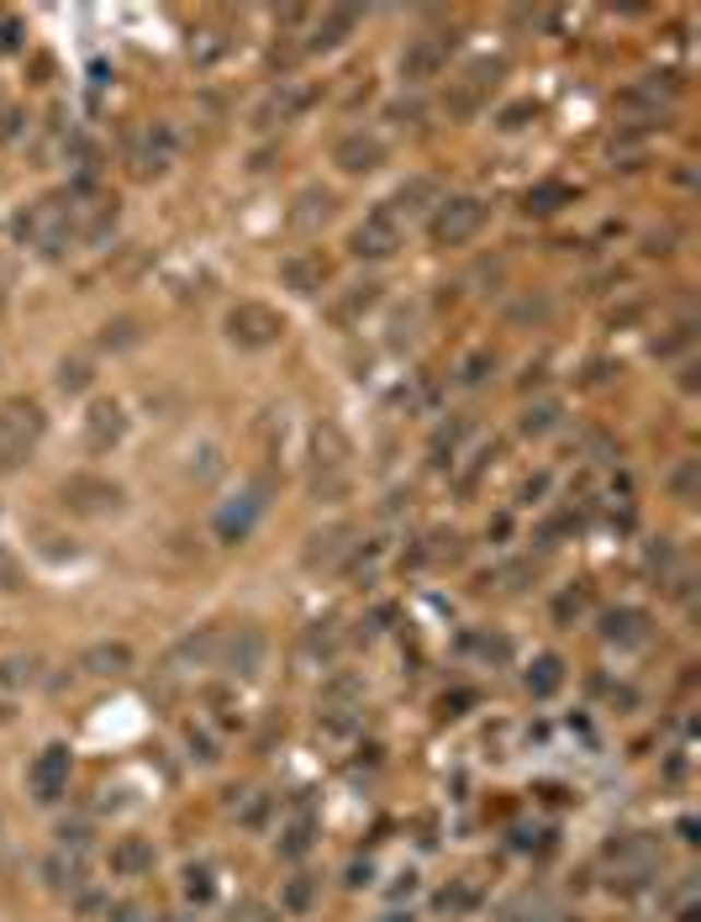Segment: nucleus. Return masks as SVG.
I'll return each instance as SVG.
<instances>
[{
  "mask_svg": "<svg viewBox=\"0 0 701 922\" xmlns=\"http://www.w3.org/2000/svg\"><path fill=\"white\" fill-rule=\"evenodd\" d=\"M43 433H48V417H43V406H37L32 395L0 401V475H16L32 453H37Z\"/></svg>",
  "mask_w": 701,
  "mask_h": 922,
  "instance_id": "1",
  "label": "nucleus"
},
{
  "mask_svg": "<svg viewBox=\"0 0 701 922\" xmlns=\"http://www.w3.org/2000/svg\"><path fill=\"white\" fill-rule=\"evenodd\" d=\"M348 459H354V444L343 438V427L317 422V433H311V496H322V501L348 496V485H354Z\"/></svg>",
  "mask_w": 701,
  "mask_h": 922,
  "instance_id": "2",
  "label": "nucleus"
},
{
  "mask_svg": "<svg viewBox=\"0 0 701 922\" xmlns=\"http://www.w3.org/2000/svg\"><path fill=\"white\" fill-rule=\"evenodd\" d=\"M222 332H227V343L243 348V354H270V348H280V338H285V317H280L275 306H264V300H238V306L222 317Z\"/></svg>",
  "mask_w": 701,
  "mask_h": 922,
  "instance_id": "3",
  "label": "nucleus"
},
{
  "mask_svg": "<svg viewBox=\"0 0 701 922\" xmlns=\"http://www.w3.org/2000/svg\"><path fill=\"white\" fill-rule=\"evenodd\" d=\"M486 201L480 196H443V201H432V216H427V238L438 243V248H464V243L480 238V227H486Z\"/></svg>",
  "mask_w": 701,
  "mask_h": 922,
  "instance_id": "4",
  "label": "nucleus"
},
{
  "mask_svg": "<svg viewBox=\"0 0 701 922\" xmlns=\"http://www.w3.org/2000/svg\"><path fill=\"white\" fill-rule=\"evenodd\" d=\"M59 501H63V511H74V517H111V511H122L127 490L111 475L80 470V475H69L59 485Z\"/></svg>",
  "mask_w": 701,
  "mask_h": 922,
  "instance_id": "5",
  "label": "nucleus"
},
{
  "mask_svg": "<svg viewBox=\"0 0 701 922\" xmlns=\"http://www.w3.org/2000/svg\"><path fill=\"white\" fill-rule=\"evenodd\" d=\"M264 511H270V485H264V480H253V485H248V490H238L233 501L216 506V517H212L216 543H248Z\"/></svg>",
  "mask_w": 701,
  "mask_h": 922,
  "instance_id": "6",
  "label": "nucleus"
},
{
  "mask_svg": "<svg viewBox=\"0 0 701 922\" xmlns=\"http://www.w3.org/2000/svg\"><path fill=\"white\" fill-rule=\"evenodd\" d=\"M27 238L37 253H48V259H59L63 248H69V238L80 233V216H74V196L69 201H37V206L27 211Z\"/></svg>",
  "mask_w": 701,
  "mask_h": 922,
  "instance_id": "7",
  "label": "nucleus"
},
{
  "mask_svg": "<svg viewBox=\"0 0 701 922\" xmlns=\"http://www.w3.org/2000/svg\"><path fill=\"white\" fill-rule=\"evenodd\" d=\"M496 80H501V59H480L470 63L459 80H449V95H443V111L454 121H470L480 117V106L490 101V90H496Z\"/></svg>",
  "mask_w": 701,
  "mask_h": 922,
  "instance_id": "8",
  "label": "nucleus"
},
{
  "mask_svg": "<svg viewBox=\"0 0 701 922\" xmlns=\"http://www.w3.org/2000/svg\"><path fill=\"white\" fill-rule=\"evenodd\" d=\"M317 95L322 90L306 85V80H280L264 101H259V111H253V127L259 132H275V127H290V121H301L311 106H317Z\"/></svg>",
  "mask_w": 701,
  "mask_h": 922,
  "instance_id": "9",
  "label": "nucleus"
},
{
  "mask_svg": "<svg viewBox=\"0 0 701 922\" xmlns=\"http://www.w3.org/2000/svg\"><path fill=\"white\" fill-rule=\"evenodd\" d=\"M69 775H74V754L69 744H48L27 770V791L37 806H59L69 796Z\"/></svg>",
  "mask_w": 701,
  "mask_h": 922,
  "instance_id": "10",
  "label": "nucleus"
},
{
  "mask_svg": "<svg viewBox=\"0 0 701 922\" xmlns=\"http://www.w3.org/2000/svg\"><path fill=\"white\" fill-rule=\"evenodd\" d=\"M280 285H285L290 296L317 300L328 285H333V259H328L322 248H296V253L280 259Z\"/></svg>",
  "mask_w": 701,
  "mask_h": 922,
  "instance_id": "11",
  "label": "nucleus"
},
{
  "mask_svg": "<svg viewBox=\"0 0 701 922\" xmlns=\"http://www.w3.org/2000/svg\"><path fill=\"white\" fill-rule=\"evenodd\" d=\"M264 659H270V638H264V627H233V633H222V649H216V664L227 670V675H238V681H253L259 670H264Z\"/></svg>",
  "mask_w": 701,
  "mask_h": 922,
  "instance_id": "12",
  "label": "nucleus"
},
{
  "mask_svg": "<svg viewBox=\"0 0 701 922\" xmlns=\"http://www.w3.org/2000/svg\"><path fill=\"white\" fill-rule=\"evenodd\" d=\"M449 54H454V32H423L401 48V80L406 85H427L449 69Z\"/></svg>",
  "mask_w": 701,
  "mask_h": 922,
  "instance_id": "13",
  "label": "nucleus"
},
{
  "mask_svg": "<svg viewBox=\"0 0 701 922\" xmlns=\"http://www.w3.org/2000/svg\"><path fill=\"white\" fill-rule=\"evenodd\" d=\"M348 248H354V259H375V264H380V259H396L401 253V216L391 206H375L365 222L354 227Z\"/></svg>",
  "mask_w": 701,
  "mask_h": 922,
  "instance_id": "14",
  "label": "nucleus"
},
{
  "mask_svg": "<svg viewBox=\"0 0 701 922\" xmlns=\"http://www.w3.org/2000/svg\"><path fill=\"white\" fill-rule=\"evenodd\" d=\"M175 153H180L175 127H169V121H148V127L132 138V153H127V158H132V175L138 179H153L175 164Z\"/></svg>",
  "mask_w": 701,
  "mask_h": 922,
  "instance_id": "15",
  "label": "nucleus"
},
{
  "mask_svg": "<svg viewBox=\"0 0 701 922\" xmlns=\"http://www.w3.org/2000/svg\"><path fill=\"white\" fill-rule=\"evenodd\" d=\"M333 164L337 175H375L380 164H385V138L380 132H369V127H354V132H343L333 143Z\"/></svg>",
  "mask_w": 701,
  "mask_h": 922,
  "instance_id": "16",
  "label": "nucleus"
},
{
  "mask_svg": "<svg viewBox=\"0 0 701 922\" xmlns=\"http://www.w3.org/2000/svg\"><path fill=\"white\" fill-rule=\"evenodd\" d=\"M348 554H354V528H348V522H328V528H317V533L306 537L301 565L306 569H333V565H343Z\"/></svg>",
  "mask_w": 701,
  "mask_h": 922,
  "instance_id": "17",
  "label": "nucleus"
},
{
  "mask_svg": "<svg viewBox=\"0 0 701 922\" xmlns=\"http://www.w3.org/2000/svg\"><path fill=\"white\" fill-rule=\"evenodd\" d=\"M359 22H365V11H359V5H333V11H322V16H317V27H311V37H306V48H311V54H333V48H343V43L359 32Z\"/></svg>",
  "mask_w": 701,
  "mask_h": 922,
  "instance_id": "18",
  "label": "nucleus"
},
{
  "mask_svg": "<svg viewBox=\"0 0 701 922\" xmlns=\"http://www.w3.org/2000/svg\"><path fill=\"white\" fill-rule=\"evenodd\" d=\"M127 438V412L117 401H95L91 412H85V448L91 453H106V448H117Z\"/></svg>",
  "mask_w": 701,
  "mask_h": 922,
  "instance_id": "19",
  "label": "nucleus"
},
{
  "mask_svg": "<svg viewBox=\"0 0 701 922\" xmlns=\"http://www.w3.org/2000/svg\"><path fill=\"white\" fill-rule=\"evenodd\" d=\"M80 670H85L91 681H122L127 670H132V643L100 638V643H91V649L80 654Z\"/></svg>",
  "mask_w": 701,
  "mask_h": 922,
  "instance_id": "20",
  "label": "nucleus"
},
{
  "mask_svg": "<svg viewBox=\"0 0 701 922\" xmlns=\"http://www.w3.org/2000/svg\"><path fill=\"white\" fill-rule=\"evenodd\" d=\"M153 864H158L153 838L127 834V838H117V843H111V875H122V880H143V875H153Z\"/></svg>",
  "mask_w": 701,
  "mask_h": 922,
  "instance_id": "21",
  "label": "nucleus"
},
{
  "mask_svg": "<svg viewBox=\"0 0 701 922\" xmlns=\"http://www.w3.org/2000/svg\"><path fill=\"white\" fill-rule=\"evenodd\" d=\"M602 643H611V649H639V643H649V612H639V606H611L607 617H602Z\"/></svg>",
  "mask_w": 701,
  "mask_h": 922,
  "instance_id": "22",
  "label": "nucleus"
},
{
  "mask_svg": "<svg viewBox=\"0 0 701 922\" xmlns=\"http://www.w3.org/2000/svg\"><path fill=\"white\" fill-rule=\"evenodd\" d=\"M333 206H337V196L328 185H301L296 201H290V227H296V233H317V227L333 216Z\"/></svg>",
  "mask_w": 701,
  "mask_h": 922,
  "instance_id": "23",
  "label": "nucleus"
},
{
  "mask_svg": "<svg viewBox=\"0 0 701 922\" xmlns=\"http://www.w3.org/2000/svg\"><path fill=\"white\" fill-rule=\"evenodd\" d=\"M375 300H380V285L375 280H354L343 296H333V322L337 328H354L365 311H375Z\"/></svg>",
  "mask_w": 701,
  "mask_h": 922,
  "instance_id": "24",
  "label": "nucleus"
},
{
  "mask_svg": "<svg viewBox=\"0 0 701 922\" xmlns=\"http://www.w3.org/2000/svg\"><path fill=\"white\" fill-rule=\"evenodd\" d=\"M233 48H238V37H233L227 27H201L195 37H190V63H195V69H216Z\"/></svg>",
  "mask_w": 701,
  "mask_h": 922,
  "instance_id": "25",
  "label": "nucleus"
},
{
  "mask_svg": "<svg viewBox=\"0 0 701 922\" xmlns=\"http://www.w3.org/2000/svg\"><path fill=\"white\" fill-rule=\"evenodd\" d=\"M522 685H527V696H533V701H549V696H559V685H565V659H559V654H538L533 664H527Z\"/></svg>",
  "mask_w": 701,
  "mask_h": 922,
  "instance_id": "26",
  "label": "nucleus"
},
{
  "mask_svg": "<svg viewBox=\"0 0 701 922\" xmlns=\"http://www.w3.org/2000/svg\"><path fill=\"white\" fill-rule=\"evenodd\" d=\"M570 201H575V190H570L565 179H538V185L522 196V211H527V216H554V211H565Z\"/></svg>",
  "mask_w": 701,
  "mask_h": 922,
  "instance_id": "27",
  "label": "nucleus"
},
{
  "mask_svg": "<svg viewBox=\"0 0 701 922\" xmlns=\"http://www.w3.org/2000/svg\"><path fill=\"white\" fill-rule=\"evenodd\" d=\"M216 649H222V627H201V633H190L175 643V664H216Z\"/></svg>",
  "mask_w": 701,
  "mask_h": 922,
  "instance_id": "28",
  "label": "nucleus"
},
{
  "mask_svg": "<svg viewBox=\"0 0 701 922\" xmlns=\"http://www.w3.org/2000/svg\"><path fill=\"white\" fill-rule=\"evenodd\" d=\"M464 433H470L464 417H454L449 427H438L432 444H427V464H432V470H454V453H459V444H464Z\"/></svg>",
  "mask_w": 701,
  "mask_h": 922,
  "instance_id": "29",
  "label": "nucleus"
},
{
  "mask_svg": "<svg viewBox=\"0 0 701 922\" xmlns=\"http://www.w3.org/2000/svg\"><path fill=\"white\" fill-rule=\"evenodd\" d=\"M43 875H48L54 891H80V886H85V864H80V854H74V860L54 854V860L43 864Z\"/></svg>",
  "mask_w": 701,
  "mask_h": 922,
  "instance_id": "30",
  "label": "nucleus"
},
{
  "mask_svg": "<svg viewBox=\"0 0 701 922\" xmlns=\"http://www.w3.org/2000/svg\"><path fill=\"white\" fill-rule=\"evenodd\" d=\"M317 886H322L317 875H296V880H290V886L280 891V907H285V912H296V918H301V912H311V901H317Z\"/></svg>",
  "mask_w": 701,
  "mask_h": 922,
  "instance_id": "31",
  "label": "nucleus"
},
{
  "mask_svg": "<svg viewBox=\"0 0 701 922\" xmlns=\"http://www.w3.org/2000/svg\"><path fill=\"white\" fill-rule=\"evenodd\" d=\"M554 427H559V406H554V401H544V406H527V412H522V422H518L522 438H544V433H554Z\"/></svg>",
  "mask_w": 701,
  "mask_h": 922,
  "instance_id": "32",
  "label": "nucleus"
},
{
  "mask_svg": "<svg viewBox=\"0 0 701 922\" xmlns=\"http://www.w3.org/2000/svg\"><path fill=\"white\" fill-rule=\"evenodd\" d=\"M54 386H59L63 395H80V390L91 386V358H63L59 375H54Z\"/></svg>",
  "mask_w": 701,
  "mask_h": 922,
  "instance_id": "33",
  "label": "nucleus"
},
{
  "mask_svg": "<svg viewBox=\"0 0 701 922\" xmlns=\"http://www.w3.org/2000/svg\"><path fill=\"white\" fill-rule=\"evenodd\" d=\"M185 896L195 901V907H206L216 896V875H212V864H190L185 870Z\"/></svg>",
  "mask_w": 701,
  "mask_h": 922,
  "instance_id": "34",
  "label": "nucleus"
},
{
  "mask_svg": "<svg viewBox=\"0 0 701 922\" xmlns=\"http://www.w3.org/2000/svg\"><path fill=\"white\" fill-rule=\"evenodd\" d=\"M32 681H37V659H32V654L0 659V685H5V690H16V685H32Z\"/></svg>",
  "mask_w": 701,
  "mask_h": 922,
  "instance_id": "35",
  "label": "nucleus"
},
{
  "mask_svg": "<svg viewBox=\"0 0 701 922\" xmlns=\"http://www.w3.org/2000/svg\"><path fill=\"white\" fill-rule=\"evenodd\" d=\"M216 475H222V453H216V448L190 453V464H185V480H190V485H212Z\"/></svg>",
  "mask_w": 701,
  "mask_h": 922,
  "instance_id": "36",
  "label": "nucleus"
},
{
  "mask_svg": "<svg viewBox=\"0 0 701 922\" xmlns=\"http://www.w3.org/2000/svg\"><path fill=\"white\" fill-rule=\"evenodd\" d=\"M311 838H317V823H311V817L290 823V828H285V838H280V854H285V860H301L306 849H311Z\"/></svg>",
  "mask_w": 701,
  "mask_h": 922,
  "instance_id": "37",
  "label": "nucleus"
},
{
  "mask_svg": "<svg viewBox=\"0 0 701 922\" xmlns=\"http://www.w3.org/2000/svg\"><path fill=\"white\" fill-rule=\"evenodd\" d=\"M464 649H470V654H480V659H496V664H507V659H512V643H507L501 633H480V638H464Z\"/></svg>",
  "mask_w": 701,
  "mask_h": 922,
  "instance_id": "38",
  "label": "nucleus"
},
{
  "mask_svg": "<svg viewBox=\"0 0 701 922\" xmlns=\"http://www.w3.org/2000/svg\"><path fill=\"white\" fill-rule=\"evenodd\" d=\"M697 475H701V464L697 459H680V470L670 475V490H675V501H697Z\"/></svg>",
  "mask_w": 701,
  "mask_h": 922,
  "instance_id": "39",
  "label": "nucleus"
},
{
  "mask_svg": "<svg viewBox=\"0 0 701 922\" xmlns=\"http://www.w3.org/2000/svg\"><path fill=\"white\" fill-rule=\"evenodd\" d=\"M138 338H143V332H138V322H132V317H122V322H106V328H100V348H132Z\"/></svg>",
  "mask_w": 701,
  "mask_h": 922,
  "instance_id": "40",
  "label": "nucleus"
},
{
  "mask_svg": "<svg viewBox=\"0 0 701 922\" xmlns=\"http://www.w3.org/2000/svg\"><path fill=\"white\" fill-rule=\"evenodd\" d=\"M486 369H496V354H490V348H475V354L464 358L459 380H464V386H480V380H486Z\"/></svg>",
  "mask_w": 701,
  "mask_h": 922,
  "instance_id": "41",
  "label": "nucleus"
},
{
  "mask_svg": "<svg viewBox=\"0 0 701 922\" xmlns=\"http://www.w3.org/2000/svg\"><path fill=\"white\" fill-rule=\"evenodd\" d=\"M680 348H691V322L670 328V338H654V354H660V358H675Z\"/></svg>",
  "mask_w": 701,
  "mask_h": 922,
  "instance_id": "42",
  "label": "nucleus"
},
{
  "mask_svg": "<svg viewBox=\"0 0 701 922\" xmlns=\"http://www.w3.org/2000/svg\"><path fill=\"white\" fill-rule=\"evenodd\" d=\"M106 918H111V922H158V912H153V907H143V901H117Z\"/></svg>",
  "mask_w": 701,
  "mask_h": 922,
  "instance_id": "43",
  "label": "nucleus"
},
{
  "mask_svg": "<svg viewBox=\"0 0 701 922\" xmlns=\"http://www.w3.org/2000/svg\"><path fill=\"white\" fill-rule=\"evenodd\" d=\"M427 196H432V179H406V185L396 190V201H391V211H396V206H417V201H427Z\"/></svg>",
  "mask_w": 701,
  "mask_h": 922,
  "instance_id": "44",
  "label": "nucleus"
},
{
  "mask_svg": "<svg viewBox=\"0 0 701 922\" xmlns=\"http://www.w3.org/2000/svg\"><path fill=\"white\" fill-rule=\"evenodd\" d=\"M333 649H337V633H333V623H328V633H322V623H317V627H311V633H306V654H322V659H328V654H333Z\"/></svg>",
  "mask_w": 701,
  "mask_h": 922,
  "instance_id": "45",
  "label": "nucleus"
},
{
  "mask_svg": "<svg viewBox=\"0 0 701 922\" xmlns=\"http://www.w3.org/2000/svg\"><path fill=\"white\" fill-rule=\"evenodd\" d=\"M527 117H538V106H533V101H518V106H507V111H501V127H507V132H518V127H527Z\"/></svg>",
  "mask_w": 701,
  "mask_h": 922,
  "instance_id": "46",
  "label": "nucleus"
},
{
  "mask_svg": "<svg viewBox=\"0 0 701 922\" xmlns=\"http://www.w3.org/2000/svg\"><path fill=\"white\" fill-rule=\"evenodd\" d=\"M490 459H496V448H480V453H475V464H470V470L459 475V490H475V480L486 475V464H490Z\"/></svg>",
  "mask_w": 701,
  "mask_h": 922,
  "instance_id": "47",
  "label": "nucleus"
},
{
  "mask_svg": "<svg viewBox=\"0 0 701 922\" xmlns=\"http://www.w3.org/2000/svg\"><path fill=\"white\" fill-rule=\"evenodd\" d=\"M580 606H585V591H565L559 601H554V617L570 623V617H580Z\"/></svg>",
  "mask_w": 701,
  "mask_h": 922,
  "instance_id": "48",
  "label": "nucleus"
},
{
  "mask_svg": "<svg viewBox=\"0 0 701 922\" xmlns=\"http://www.w3.org/2000/svg\"><path fill=\"white\" fill-rule=\"evenodd\" d=\"M417 117H423L417 101H396V106H391V121H401V127H417Z\"/></svg>",
  "mask_w": 701,
  "mask_h": 922,
  "instance_id": "49",
  "label": "nucleus"
},
{
  "mask_svg": "<svg viewBox=\"0 0 701 922\" xmlns=\"http://www.w3.org/2000/svg\"><path fill=\"white\" fill-rule=\"evenodd\" d=\"M412 891H417V875L406 870V875H396V886H391V896H412Z\"/></svg>",
  "mask_w": 701,
  "mask_h": 922,
  "instance_id": "50",
  "label": "nucleus"
},
{
  "mask_svg": "<svg viewBox=\"0 0 701 922\" xmlns=\"http://www.w3.org/2000/svg\"><path fill=\"white\" fill-rule=\"evenodd\" d=\"M680 390H686V395L697 390V364H686V369H680Z\"/></svg>",
  "mask_w": 701,
  "mask_h": 922,
  "instance_id": "51",
  "label": "nucleus"
},
{
  "mask_svg": "<svg viewBox=\"0 0 701 922\" xmlns=\"http://www.w3.org/2000/svg\"><path fill=\"white\" fill-rule=\"evenodd\" d=\"M380 922H412V912H385Z\"/></svg>",
  "mask_w": 701,
  "mask_h": 922,
  "instance_id": "52",
  "label": "nucleus"
},
{
  "mask_svg": "<svg viewBox=\"0 0 701 922\" xmlns=\"http://www.w3.org/2000/svg\"><path fill=\"white\" fill-rule=\"evenodd\" d=\"M501 922H522V918H518V912H507V918H501Z\"/></svg>",
  "mask_w": 701,
  "mask_h": 922,
  "instance_id": "53",
  "label": "nucleus"
}]
</instances>
